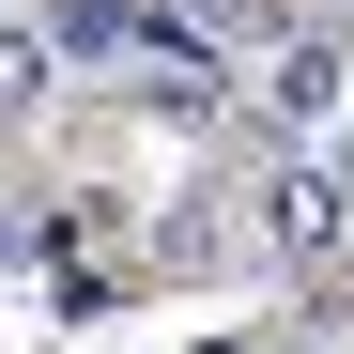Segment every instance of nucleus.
I'll return each instance as SVG.
<instances>
[{
    "instance_id": "obj_1",
    "label": "nucleus",
    "mask_w": 354,
    "mask_h": 354,
    "mask_svg": "<svg viewBox=\"0 0 354 354\" xmlns=\"http://www.w3.org/2000/svg\"><path fill=\"white\" fill-rule=\"evenodd\" d=\"M262 247H277V262H339V247H354V169L277 154V169H262Z\"/></svg>"
},
{
    "instance_id": "obj_3",
    "label": "nucleus",
    "mask_w": 354,
    "mask_h": 354,
    "mask_svg": "<svg viewBox=\"0 0 354 354\" xmlns=\"http://www.w3.org/2000/svg\"><path fill=\"white\" fill-rule=\"evenodd\" d=\"M46 93H62V31H31V16H0V124H31Z\"/></svg>"
},
{
    "instance_id": "obj_2",
    "label": "nucleus",
    "mask_w": 354,
    "mask_h": 354,
    "mask_svg": "<svg viewBox=\"0 0 354 354\" xmlns=\"http://www.w3.org/2000/svg\"><path fill=\"white\" fill-rule=\"evenodd\" d=\"M339 93H354V77H339V31H277V46H262V124H277V139H324Z\"/></svg>"
},
{
    "instance_id": "obj_4",
    "label": "nucleus",
    "mask_w": 354,
    "mask_h": 354,
    "mask_svg": "<svg viewBox=\"0 0 354 354\" xmlns=\"http://www.w3.org/2000/svg\"><path fill=\"white\" fill-rule=\"evenodd\" d=\"M0 262H16V216H0Z\"/></svg>"
},
{
    "instance_id": "obj_5",
    "label": "nucleus",
    "mask_w": 354,
    "mask_h": 354,
    "mask_svg": "<svg viewBox=\"0 0 354 354\" xmlns=\"http://www.w3.org/2000/svg\"><path fill=\"white\" fill-rule=\"evenodd\" d=\"M262 354H292V339H262Z\"/></svg>"
}]
</instances>
